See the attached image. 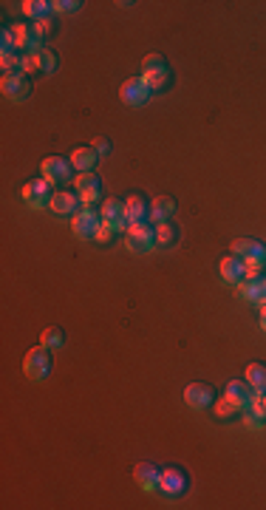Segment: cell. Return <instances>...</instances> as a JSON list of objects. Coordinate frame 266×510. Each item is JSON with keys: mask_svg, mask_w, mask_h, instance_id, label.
Listing matches in <instances>:
<instances>
[{"mask_svg": "<svg viewBox=\"0 0 266 510\" xmlns=\"http://www.w3.org/2000/svg\"><path fill=\"white\" fill-rule=\"evenodd\" d=\"M125 247L131 253H150L156 247V224L153 222H136L125 230Z\"/></svg>", "mask_w": 266, "mask_h": 510, "instance_id": "obj_1", "label": "cell"}, {"mask_svg": "<svg viewBox=\"0 0 266 510\" xmlns=\"http://www.w3.org/2000/svg\"><path fill=\"white\" fill-rule=\"evenodd\" d=\"M233 255H238L250 272H264L266 266V247L255 239H235L233 242Z\"/></svg>", "mask_w": 266, "mask_h": 510, "instance_id": "obj_2", "label": "cell"}, {"mask_svg": "<svg viewBox=\"0 0 266 510\" xmlns=\"http://www.w3.org/2000/svg\"><path fill=\"white\" fill-rule=\"evenodd\" d=\"M40 173H43V179L51 182L54 188H62V185H68V182L77 179V176H74V165H71V159H65V156H48V159H43Z\"/></svg>", "mask_w": 266, "mask_h": 510, "instance_id": "obj_3", "label": "cell"}, {"mask_svg": "<svg viewBox=\"0 0 266 510\" xmlns=\"http://www.w3.org/2000/svg\"><path fill=\"white\" fill-rule=\"evenodd\" d=\"M187 488H190V477H187L184 468H179V465H167V468L162 471L159 494H165L167 499H179V497L187 494Z\"/></svg>", "mask_w": 266, "mask_h": 510, "instance_id": "obj_4", "label": "cell"}, {"mask_svg": "<svg viewBox=\"0 0 266 510\" xmlns=\"http://www.w3.org/2000/svg\"><path fill=\"white\" fill-rule=\"evenodd\" d=\"M238 298L261 309V306L266 303V275L264 272H247V278L238 283Z\"/></svg>", "mask_w": 266, "mask_h": 510, "instance_id": "obj_5", "label": "cell"}, {"mask_svg": "<svg viewBox=\"0 0 266 510\" xmlns=\"http://www.w3.org/2000/svg\"><path fill=\"white\" fill-rule=\"evenodd\" d=\"M51 188H54V185L45 182L43 176H40V179H31V182L23 185V202H26L31 210H43V207L51 205V196H54Z\"/></svg>", "mask_w": 266, "mask_h": 510, "instance_id": "obj_6", "label": "cell"}, {"mask_svg": "<svg viewBox=\"0 0 266 510\" xmlns=\"http://www.w3.org/2000/svg\"><path fill=\"white\" fill-rule=\"evenodd\" d=\"M23 371H26V377H31L37 383L45 380L51 374V354H48V349L45 346H34L26 354V360H23Z\"/></svg>", "mask_w": 266, "mask_h": 510, "instance_id": "obj_7", "label": "cell"}, {"mask_svg": "<svg viewBox=\"0 0 266 510\" xmlns=\"http://www.w3.org/2000/svg\"><path fill=\"white\" fill-rule=\"evenodd\" d=\"M48 207H51V213L60 216V219H74L85 205H82V199L77 196V190H54Z\"/></svg>", "mask_w": 266, "mask_h": 510, "instance_id": "obj_8", "label": "cell"}, {"mask_svg": "<svg viewBox=\"0 0 266 510\" xmlns=\"http://www.w3.org/2000/svg\"><path fill=\"white\" fill-rule=\"evenodd\" d=\"M99 224H102V216H99V210H94V207H82V210L71 219V230H74L77 239H96Z\"/></svg>", "mask_w": 266, "mask_h": 510, "instance_id": "obj_9", "label": "cell"}, {"mask_svg": "<svg viewBox=\"0 0 266 510\" xmlns=\"http://www.w3.org/2000/svg\"><path fill=\"white\" fill-rule=\"evenodd\" d=\"M150 97H153V91L139 80V77H133V80H125L122 82V88H119V99L128 105V108H142V105H148L150 102Z\"/></svg>", "mask_w": 266, "mask_h": 510, "instance_id": "obj_10", "label": "cell"}, {"mask_svg": "<svg viewBox=\"0 0 266 510\" xmlns=\"http://www.w3.org/2000/svg\"><path fill=\"white\" fill-rule=\"evenodd\" d=\"M9 28H11L14 40H17L20 54H37V51H43V37H40V31H37L34 26L14 23V26H9Z\"/></svg>", "mask_w": 266, "mask_h": 510, "instance_id": "obj_11", "label": "cell"}, {"mask_svg": "<svg viewBox=\"0 0 266 510\" xmlns=\"http://www.w3.org/2000/svg\"><path fill=\"white\" fill-rule=\"evenodd\" d=\"M74 190H77V196L82 199L85 207H91L94 202L102 199V182H99L96 173H77V179H74Z\"/></svg>", "mask_w": 266, "mask_h": 510, "instance_id": "obj_12", "label": "cell"}, {"mask_svg": "<svg viewBox=\"0 0 266 510\" xmlns=\"http://www.w3.org/2000/svg\"><path fill=\"white\" fill-rule=\"evenodd\" d=\"M0 91H3V97H9L11 102H23V99H28V94H31V80H28L26 74H3Z\"/></svg>", "mask_w": 266, "mask_h": 510, "instance_id": "obj_13", "label": "cell"}, {"mask_svg": "<svg viewBox=\"0 0 266 510\" xmlns=\"http://www.w3.org/2000/svg\"><path fill=\"white\" fill-rule=\"evenodd\" d=\"M184 403L193 408V411H204L216 403V389L210 383H190L184 389Z\"/></svg>", "mask_w": 266, "mask_h": 510, "instance_id": "obj_14", "label": "cell"}, {"mask_svg": "<svg viewBox=\"0 0 266 510\" xmlns=\"http://www.w3.org/2000/svg\"><path fill=\"white\" fill-rule=\"evenodd\" d=\"M99 216H102V224L113 227L116 233H125V230H128L125 202H119V199H105V202H102V207H99Z\"/></svg>", "mask_w": 266, "mask_h": 510, "instance_id": "obj_15", "label": "cell"}, {"mask_svg": "<svg viewBox=\"0 0 266 510\" xmlns=\"http://www.w3.org/2000/svg\"><path fill=\"white\" fill-rule=\"evenodd\" d=\"M125 219H128V224L148 222V219H150V202H148L142 193L128 196V199H125Z\"/></svg>", "mask_w": 266, "mask_h": 510, "instance_id": "obj_16", "label": "cell"}, {"mask_svg": "<svg viewBox=\"0 0 266 510\" xmlns=\"http://www.w3.org/2000/svg\"><path fill=\"white\" fill-rule=\"evenodd\" d=\"M218 272H221V281H227V283H233V286H238L244 278H247V264L238 258V255H227L224 261H221V266H218Z\"/></svg>", "mask_w": 266, "mask_h": 510, "instance_id": "obj_17", "label": "cell"}, {"mask_svg": "<svg viewBox=\"0 0 266 510\" xmlns=\"http://www.w3.org/2000/svg\"><path fill=\"white\" fill-rule=\"evenodd\" d=\"M133 479L139 482V488L142 491H148V494H153V491H159V479H162V471L153 465V462H139L136 468H133Z\"/></svg>", "mask_w": 266, "mask_h": 510, "instance_id": "obj_18", "label": "cell"}, {"mask_svg": "<svg viewBox=\"0 0 266 510\" xmlns=\"http://www.w3.org/2000/svg\"><path fill=\"white\" fill-rule=\"evenodd\" d=\"M176 216V199L170 196H156L150 202V222L153 224H162V222H170Z\"/></svg>", "mask_w": 266, "mask_h": 510, "instance_id": "obj_19", "label": "cell"}, {"mask_svg": "<svg viewBox=\"0 0 266 510\" xmlns=\"http://www.w3.org/2000/svg\"><path fill=\"white\" fill-rule=\"evenodd\" d=\"M224 394H227V397H233L241 408H250L255 389H253L247 380H230V383H227V389H224Z\"/></svg>", "mask_w": 266, "mask_h": 510, "instance_id": "obj_20", "label": "cell"}, {"mask_svg": "<svg viewBox=\"0 0 266 510\" xmlns=\"http://www.w3.org/2000/svg\"><path fill=\"white\" fill-rule=\"evenodd\" d=\"M71 165H74V170H79V173H94V168H96V159H99V153L94 151V148H77L71 156Z\"/></svg>", "mask_w": 266, "mask_h": 510, "instance_id": "obj_21", "label": "cell"}, {"mask_svg": "<svg viewBox=\"0 0 266 510\" xmlns=\"http://www.w3.org/2000/svg\"><path fill=\"white\" fill-rule=\"evenodd\" d=\"M153 94H159V91H165V88H170V68H150V71H142V77H139Z\"/></svg>", "mask_w": 266, "mask_h": 510, "instance_id": "obj_22", "label": "cell"}, {"mask_svg": "<svg viewBox=\"0 0 266 510\" xmlns=\"http://www.w3.org/2000/svg\"><path fill=\"white\" fill-rule=\"evenodd\" d=\"M20 11L37 23V20L51 17V14H54V6H51L48 0H23V3H20Z\"/></svg>", "mask_w": 266, "mask_h": 510, "instance_id": "obj_23", "label": "cell"}, {"mask_svg": "<svg viewBox=\"0 0 266 510\" xmlns=\"http://www.w3.org/2000/svg\"><path fill=\"white\" fill-rule=\"evenodd\" d=\"M176 242H179V230H176L170 222H162V224H156V247L167 250V247H173Z\"/></svg>", "mask_w": 266, "mask_h": 510, "instance_id": "obj_24", "label": "cell"}, {"mask_svg": "<svg viewBox=\"0 0 266 510\" xmlns=\"http://www.w3.org/2000/svg\"><path fill=\"white\" fill-rule=\"evenodd\" d=\"M244 380H247L255 391H266V363H250Z\"/></svg>", "mask_w": 266, "mask_h": 510, "instance_id": "obj_25", "label": "cell"}, {"mask_svg": "<svg viewBox=\"0 0 266 510\" xmlns=\"http://www.w3.org/2000/svg\"><path fill=\"white\" fill-rule=\"evenodd\" d=\"M40 346H45L48 352L62 349V346H65V332H62V329H57V326L43 329V335H40Z\"/></svg>", "mask_w": 266, "mask_h": 510, "instance_id": "obj_26", "label": "cell"}, {"mask_svg": "<svg viewBox=\"0 0 266 510\" xmlns=\"http://www.w3.org/2000/svg\"><path fill=\"white\" fill-rule=\"evenodd\" d=\"M241 411H244V408H241L233 397H227V394L216 403V417H218V420H233V417H238Z\"/></svg>", "mask_w": 266, "mask_h": 510, "instance_id": "obj_27", "label": "cell"}, {"mask_svg": "<svg viewBox=\"0 0 266 510\" xmlns=\"http://www.w3.org/2000/svg\"><path fill=\"white\" fill-rule=\"evenodd\" d=\"M3 74H23V54H0Z\"/></svg>", "mask_w": 266, "mask_h": 510, "instance_id": "obj_28", "label": "cell"}, {"mask_svg": "<svg viewBox=\"0 0 266 510\" xmlns=\"http://www.w3.org/2000/svg\"><path fill=\"white\" fill-rule=\"evenodd\" d=\"M37 57H40V71H43V74H54V68H57V54H54L51 48H43V51H37Z\"/></svg>", "mask_w": 266, "mask_h": 510, "instance_id": "obj_29", "label": "cell"}, {"mask_svg": "<svg viewBox=\"0 0 266 510\" xmlns=\"http://www.w3.org/2000/svg\"><path fill=\"white\" fill-rule=\"evenodd\" d=\"M241 420H244V425H247L250 431H258V428H264L266 425L264 417H261V414H255L253 408H244V411H241Z\"/></svg>", "mask_w": 266, "mask_h": 510, "instance_id": "obj_30", "label": "cell"}, {"mask_svg": "<svg viewBox=\"0 0 266 510\" xmlns=\"http://www.w3.org/2000/svg\"><path fill=\"white\" fill-rule=\"evenodd\" d=\"M0 54H20V48H17V40H14L11 28H3V37H0Z\"/></svg>", "mask_w": 266, "mask_h": 510, "instance_id": "obj_31", "label": "cell"}, {"mask_svg": "<svg viewBox=\"0 0 266 510\" xmlns=\"http://www.w3.org/2000/svg\"><path fill=\"white\" fill-rule=\"evenodd\" d=\"M51 6H54V14H77L82 3L79 0H54Z\"/></svg>", "mask_w": 266, "mask_h": 510, "instance_id": "obj_32", "label": "cell"}, {"mask_svg": "<svg viewBox=\"0 0 266 510\" xmlns=\"http://www.w3.org/2000/svg\"><path fill=\"white\" fill-rule=\"evenodd\" d=\"M150 68H167V60H165L159 51H150V54H145V60H142V71H150Z\"/></svg>", "mask_w": 266, "mask_h": 510, "instance_id": "obj_33", "label": "cell"}, {"mask_svg": "<svg viewBox=\"0 0 266 510\" xmlns=\"http://www.w3.org/2000/svg\"><path fill=\"white\" fill-rule=\"evenodd\" d=\"M250 408L255 411V414H261L266 420V391H255L253 394V403H250Z\"/></svg>", "mask_w": 266, "mask_h": 510, "instance_id": "obj_34", "label": "cell"}, {"mask_svg": "<svg viewBox=\"0 0 266 510\" xmlns=\"http://www.w3.org/2000/svg\"><path fill=\"white\" fill-rule=\"evenodd\" d=\"M116 236H119V233H116L113 227H108V224H99V233H96V239H94V242H99V244H111Z\"/></svg>", "mask_w": 266, "mask_h": 510, "instance_id": "obj_35", "label": "cell"}, {"mask_svg": "<svg viewBox=\"0 0 266 510\" xmlns=\"http://www.w3.org/2000/svg\"><path fill=\"white\" fill-rule=\"evenodd\" d=\"M34 28L40 31V37H43V40H45V37H51V34H54V17L37 20V23H34Z\"/></svg>", "mask_w": 266, "mask_h": 510, "instance_id": "obj_36", "label": "cell"}, {"mask_svg": "<svg viewBox=\"0 0 266 510\" xmlns=\"http://www.w3.org/2000/svg\"><path fill=\"white\" fill-rule=\"evenodd\" d=\"M91 148H94L96 153H111V139H105V136H96Z\"/></svg>", "mask_w": 266, "mask_h": 510, "instance_id": "obj_37", "label": "cell"}, {"mask_svg": "<svg viewBox=\"0 0 266 510\" xmlns=\"http://www.w3.org/2000/svg\"><path fill=\"white\" fill-rule=\"evenodd\" d=\"M261 329L266 332V303L261 306Z\"/></svg>", "mask_w": 266, "mask_h": 510, "instance_id": "obj_38", "label": "cell"}]
</instances>
